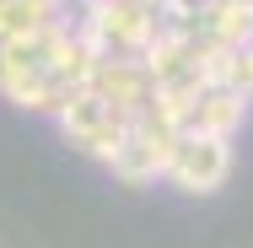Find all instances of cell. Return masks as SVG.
Masks as SVG:
<instances>
[{"instance_id": "obj_5", "label": "cell", "mask_w": 253, "mask_h": 248, "mask_svg": "<svg viewBox=\"0 0 253 248\" xmlns=\"http://www.w3.org/2000/svg\"><path fill=\"white\" fill-rule=\"evenodd\" d=\"M232 178V141L221 135H178L172 162H167V184L183 195H215Z\"/></svg>"}, {"instance_id": "obj_11", "label": "cell", "mask_w": 253, "mask_h": 248, "mask_svg": "<svg viewBox=\"0 0 253 248\" xmlns=\"http://www.w3.org/2000/svg\"><path fill=\"white\" fill-rule=\"evenodd\" d=\"M140 5H156V11H162V5H167V0H140Z\"/></svg>"}, {"instance_id": "obj_7", "label": "cell", "mask_w": 253, "mask_h": 248, "mask_svg": "<svg viewBox=\"0 0 253 248\" xmlns=\"http://www.w3.org/2000/svg\"><path fill=\"white\" fill-rule=\"evenodd\" d=\"M248 108H253V98H243L237 87H205L194 98V108H189V119H183V135H221V141H232L248 124Z\"/></svg>"}, {"instance_id": "obj_8", "label": "cell", "mask_w": 253, "mask_h": 248, "mask_svg": "<svg viewBox=\"0 0 253 248\" xmlns=\"http://www.w3.org/2000/svg\"><path fill=\"white\" fill-rule=\"evenodd\" d=\"M194 33H205L221 49H243V44H253V5H243V0H205Z\"/></svg>"}, {"instance_id": "obj_10", "label": "cell", "mask_w": 253, "mask_h": 248, "mask_svg": "<svg viewBox=\"0 0 253 248\" xmlns=\"http://www.w3.org/2000/svg\"><path fill=\"white\" fill-rule=\"evenodd\" d=\"M226 87H237L243 98H253V44H243V49L232 54V81Z\"/></svg>"}, {"instance_id": "obj_6", "label": "cell", "mask_w": 253, "mask_h": 248, "mask_svg": "<svg viewBox=\"0 0 253 248\" xmlns=\"http://www.w3.org/2000/svg\"><path fill=\"white\" fill-rule=\"evenodd\" d=\"M92 92L102 102H113L124 119H140L151 108V98H156V81H151V70H146V59H97Z\"/></svg>"}, {"instance_id": "obj_2", "label": "cell", "mask_w": 253, "mask_h": 248, "mask_svg": "<svg viewBox=\"0 0 253 248\" xmlns=\"http://www.w3.org/2000/svg\"><path fill=\"white\" fill-rule=\"evenodd\" d=\"M70 44H76V27H70L65 16H54L49 27H38V33H27V38L0 44V98L16 102V108H27L33 92H38V81L65 59Z\"/></svg>"}, {"instance_id": "obj_12", "label": "cell", "mask_w": 253, "mask_h": 248, "mask_svg": "<svg viewBox=\"0 0 253 248\" xmlns=\"http://www.w3.org/2000/svg\"><path fill=\"white\" fill-rule=\"evenodd\" d=\"M243 5H253V0H243Z\"/></svg>"}, {"instance_id": "obj_1", "label": "cell", "mask_w": 253, "mask_h": 248, "mask_svg": "<svg viewBox=\"0 0 253 248\" xmlns=\"http://www.w3.org/2000/svg\"><path fill=\"white\" fill-rule=\"evenodd\" d=\"M81 22L76 33L97 49V59H146L156 38H162V11L140 5V0H81Z\"/></svg>"}, {"instance_id": "obj_9", "label": "cell", "mask_w": 253, "mask_h": 248, "mask_svg": "<svg viewBox=\"0 0 253 248\" xmlns=\"http://www.w3.org/2000/svg\"><path fill=\"white\" fill-rule=\"evenodd\" d=\"M54 16H59V5H54V0H0V44L27 38V33H38V27H49Z\"/></svg>"}, {"instance_id": "obj_4", "label": "cell", "mask_w": 253, "mask_h": 248, "mask_svg": "<svg viewBox=\"0 0 253 248\" xmlns=\"http://www.w3.org/2000/svg\"><path fill=\"white\" fill-rule=\"evenodd\" d=\"M129 124H135V119H124V113H119L113 102H102L92 87L76 92V98L65 102V113H59L65 141L76 151H86V156H97V162H108V156L119 151V141L129 135Z\"/></svg>"}, {"instance_id": "obj_3", "label": "cell", "mask_w": 253, "mask_h": 248, "mask_svg": "<svg viewBox=\"0 0 253 248\" xmlns=\"http://www.w3.org/2000/svg\"><path fill=\"white\" fill-rule=\"evenodd\" d=\"M172 146H178V130L172 124H162L151 113H140L135 124H129V135L119 141V151L102 162L119 184H156V178H167V162H172Z\"/></svg>"}]
</instances>
